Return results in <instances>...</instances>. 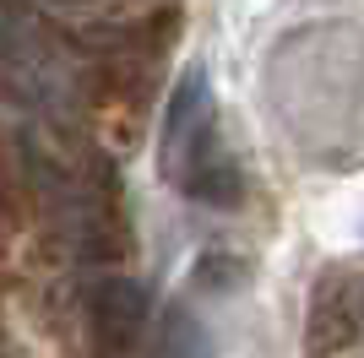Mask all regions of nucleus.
I'll list each match as a JSON object with an SVG mask.
<instances>
[{
  "mask_svg": "<svg viewBox=\"0 0 364 358\" xmlns=\"http://www.w3.org/2000/svg\"><path fill=\"white\" fill-rule=\"evenodd\" d=\"M164 174L168 185L201 207H234L240 201V168L218 141V109H213V87L207 71L191 65L180 76V87L168 98L164 114Z\"/></svg>",
  "mask_w": 364,
  "mask_h": 358,
  "instance_id": "nucleus-1",
  "label": "nucleus"
},
{
  "mask_svg": "<svg viewBox=\"0 0 364 358\" xmlns=\"http://www.w3.org/2000/svg\"><path fill=\"white\" fill-rule=\"evenodd\" d=\"M158 358H213V337L201 326V315H191V310L164 315V326H158Z\"/></svg>",
  "mask_w": 364,
  "mask_h": 358,
  "instance_id": "nucleus-3",
  "label": "nucleus"
},
{
  "mask_svg": "<svg viewBox=\"0 0 364 358\" xmlns=\"http://www.w3.org/2000/svg\"><path fill=\"white\" fill-rule=\"evenodd\" d=\"M98 331L114 347V358L141 347V337H147V298H141L136 283H120V277L104 283V293H98Z\"/></svg>",
  "mask_w": 364,
  "mask_h": 358,
  "instance_id": "nucleus-2",
  "label": "nucleus"
}]
</instances>
